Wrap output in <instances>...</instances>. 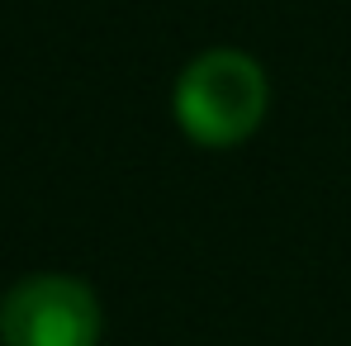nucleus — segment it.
Instances as JSON below:
<instances>
[{"label":"nucleus","instance_id":"1","mask_svg":"<svg viewBox=\"0 0 351 346\" xmlns=\"http://www.w3.org/2000/svg\"><path fill=\"white\" fill-rule=\"evenodd\" d=\"M271 110L266 66L242 48H209L180 66L171 90L176 128L199 147H237L247 143Z\"/></svg>","mask_w":351,"mask_h":346},{"label":"nucleus","instance_id":"2","mask_svg":"<svg viewBox=\"0 0 351 346\" xmlns=\"http://www.w3.org/2000/svg\"><path fill=\"white\" fill-rule=\"evenodd\" d=\"M100 299L76 275L38 271L0 299V346H100Z\"/></svg>","mask_w":351,"mask_h":346}]
</instances>
